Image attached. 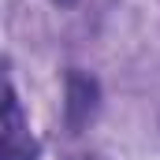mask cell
Wrapping results in <instances>:
<instances>
[{
    "instance_id": "277c9868",
    "label": "cell",
    "mask_w": 160,
    "mask_h": 160,
    "mask_svg": "<svg viewBox=\"0 0 160 160\" xmlns=\"http://www.w3.org/2000/svg\"><path fill=\"white\" fill-rule=\"evenodd\" d=\"M75 160H101V157H75Z\"/></svg>"
},
{
    "instance_id": "3957f363",
    "label": "cell",
    "mask_w": 160,
    "mask_h": 160,
    "mask_svg": "<svg viewBox=\"0 0 160 160\" xmlns=\"http://www.w3.org/2000/svg\"><path fill=\"white\" fill-rule=\"evenodd\" d=\"M52 4H60V8H71V4H75V0H52Z\"/></svg>"
},
{
    "instance_id": "6da1fadb",
    "label": "cell",
    "mask_w": 160,
    "mask_h": 160,
    "mask_svg": "<svg viewBox=\"0 0 160 160\" xmlns=\"http://www.w3.org/2000/svg\"><path fill=\"white\" fill-rule=\"evenodd\" d=\"M0 160H38V142L30 138V127L22 116V104L15 97V86H4V130H0Z\"/></svg>"
},
{
    "instance_id": "7a4b0ae2",
    "label": "cell",
    "mask_w": 160,
    "mask_h": 160,
    "mask_svg": "<svg viewBox=\"0 0 160 160\" xmlns=\"http://www.w3.org/2000/svg\"><path fill=\"white\" fill-rule=\"evenodd\" d=\"M97 101H101L97 78L86 75V71H71V75H67V101H63V119L71 127V134H78L82 127L93 119Z\"/></svg>"
}]
</instances>
